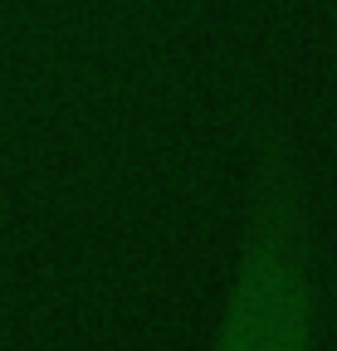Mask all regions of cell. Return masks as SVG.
<instances>
[{
  "instance_id": "obj_1",
  "label": "cell",
  "mask_w": 337,
  "mask_h": 351,
  "mask_svg": "<svg viewBox=\"0 0 337 351\" xmlns=\"http://www.w3.org/2000/svg\"><path fill=\"white\" fill-rule=\"evenodd\" d=\"M323 263L303 137L283 103L249 122L244 219L205 351H318Z\"/></svg>"
}]
</instances>
